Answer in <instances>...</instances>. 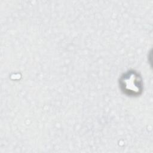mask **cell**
Masks as SVG:
<instances>
[{
  "label": "cell",
  "instance_id": "1",
  "mask_svg": "<svg viewBox=\"0 0 153 153\" xmlns=\"http://www.w3.org/2000/svg\"><path fill=\"white\" fill-rule=\"evenodd\" d=\"M120 86L122 91L130 96H137L143 90V83L140 75L134 71H128L120 79Z\"/></svg>",
  "mask_w": 153,
  "mask_h": 153
}]
</instances>
